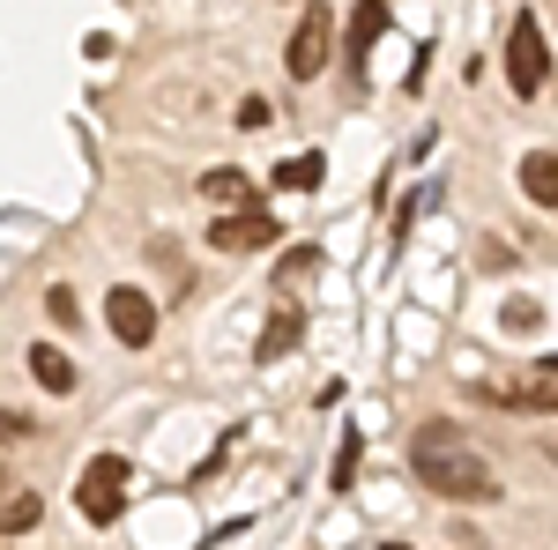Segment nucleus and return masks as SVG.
I'll use <instances>...</instances> for the list:
<instances>
[{
  "label": "nucleus",
  "instance_id": "11",
  "mask_svg": "<svg viewBox=\"0 0 558 550\" xmlns=\"http://www.w3.org/2000/svg\"><path fill=\"white\" fill-rule=\"evenodd\" d=\"M380 30H387V8L380 0H357V8H350V68H365V52H373Z\"/></svg>",
  "mask_w": 558,
  "mask_h": 550
},
{
  "label": "nucleus",
  "instance_id": "5",
  "mask_svg": "<svg viewBox=\"0 0 558 550\" xmlns=\"http://www.w3.org/2000/svg\"><path fill=\"white\" fill-rule=\"evenodd\" d=\"M105 328L128 342V350H149L157 342V297L120 283V291H105Z\"/></svg>",
  "mask_w": 558,
  "mask_h": 550
},
{
  "label": "nucleus",
  "instance_id": "1",
  "mask_svg": "<svg viewBox=\"0 0 558 550\" xmlns=\"http://www.w3.org/2000/svg\"><path fill=\"white\" fill-rule=\"evenodd\" d=\"M410 468H417V484H425V491L454 499V506H492V499H499L492 462L476 454L454 424H425V431L410 439Z\"/></svg>",
  "mask_w": 558,
  "mask_h": 550
},
{
  "label": "nucleus",
  "instance_id": "19",
  "mask_svg": "<svg viewBox=\"0 0 558 550\" xmlns=\"http://www.w3.org/2000/svg\"><path fill=\"white\" fill-rule=\"evenodd\" d=\"M387 550H410V543H387Z\"/></svg>",
  "mask_w": 558,
  "mask_h": 550
},
{
  "label": "nucleus",
  "instance_id": "18",
  "mask_svg": "<svg viewBox=\"0 0 558 550\" xmlns=\"http://www.w3.org/2000/svg\"><path fill=\"white\" fill-rule=\"evenodd\" d=\"M0 439H31V417H15V410H8V417H0Z\"/></svg>",
  "mask_w": 558,
  "mask_h": 550
},
{
  "label": "nucleus",
  "instance_id": "12",
  "mask_svg": "<svg viewBox=\"0 0 558 550\" xmlns=\"http://www.w3.org/2000/svg\"><path fill=\"white\" fill-rule=\"evenodd\" d=\"M202 194H209V201H223V216L231 209H254V179H246V171H202Z\"/></svg>",
  "mask_w": 558,
  "mask_h": 550
},
{
  "label": "nucleus",
  "instance_id": "17",
  "mask_svg": "<svg viewBox=\"0 0 558 550\" xmlns=\"http://www.w3.org/2000/svg\"><path fill=\"white\" fill-rule=\"evenodd\" d=\"M350 476H357V439H343V454H336V491H343Z\"/></svg>",
  "mask_w": 558,
  "mask_h": 550
},
{
  "label": "nucleus",
  "instance_id": "3",
  "mask_svg": "<svg viewBox=\"0 0 558 550\" xmlns=\"http://www.w3.org/2000/svg\"><path fill=\"white\" fill-rule=\"evenodd\" d=\"M328 52H336V15H328V8H305L299 23H291V52H283V75H291V83H320Z\"/></svg>",
  "mask_w": 558,
  "mask_h": 550
},
{
  "label": "nucleus",
  "instance_id": "6",
  "mask_svg": "<svg viewBox=\"0 0 558 550\" xmlns=\"http://www.w3.org/2000/svg\"><path fill=\"white\" fill-rule=\"evenodd\" d=\"M283 239V223L268 209H231V216H216L209 223V246L216 254H260V246H276Z\"/></svg>",
  "mask_w": 558,
  "mask_h": 550
},
{
  "label": "nucleus",
  "instance_id": "16",
  "mask_svg": "<svg viewBox=\"0 0 558 550\" xmlns=\"http://www.w3.org/2000/svg\"><path fill=\"white\" fill-rule=\"evenodd\" d=\"M45 313H52L60 328H83V320H75V291H68V283H52V291H45Z\"/></svg>",
  "mask_w": 558,
  "mask_h": 550
},
{
  "label": "nucleus",
  "instance_id": "4",
  "mask_svg": "<svg viewBox=\"0 0 558 550\" xmlns=\"http://www.w3.org/2000/svg\"><path fill=\"white\" fill-rule=\"evenodd\" d=\"M507 83H514V97H536V89L551 83V45H544L536 15H521L514 30H507Z\"/></svg>",
  "mask_w": 558,
  "mask_h": 550
},
{
  "label": "nucleus",
  "instance_id": "15",
  "mask_svg": "<svg viewBox=\"0 0 558 550\" xmlns=\"http://www.w3.org/2000/svg\"><path fill=\"white\" fill-rule=\"evenodd\" d=\"M499 320H507L514 335H536V328H544V305H536V297H514V305H507Z\"/></svg>",
  "mask_w": 558,
  "mask_h": 550
},
{
  "label": "nucleus",
  "instance_id": "8",
  "mask_svg": "<svg viewBox=\"0 0 558 550\" xmlns=\"http://www.w3.org/2000/svg\"><path fill=\"white\" fill-rule=\"evenodd\" d=\"M521 194L536 209H558V149H529L521 157Z\"/></svg>",
  "mask_w": 558,
  "mask_h": 550
},
{
  "label": "nucleus",
  "instance_id": "14",
  "mask_svg": "<svg viewBox=\"0 0 558 550\" xmlns=\"http://www.w3.org/2000/svg\"><path fill=\"white\" fill-rule=\"evenodd\" d=\"M320 179H328L320 149H305V157H291V164H276V194H313Z\"/></svg>",
  "mask_w": 558,
  "mask_h": 550
},
{
  "label": "nucleus",
  "instance_id": "7",
  "mask_svg": "<svg viewBox=\"0 0 558 550\" xmlns=\"http://www.w3.org/2000/svg\"><path fill=\"white\" fill-rule=\"evenodd\" d=\"M492 410H529V417H558V380H476Z\"/></svg>",
  "mask_w": 558,
  "mask_h": 550
},
{
  "label": "nucleus",
  "instance_id": "10",
  "mask_svg": "<svg viewBox=\"0 0 558 550\" xmlns=\"http://www.w3.org/2000/svg\"><path fill=\"white\" fill-rule=\"evenodd\" d=\"M31 380H38L45 394H75V380H83V372L68 365V350H52V342H38V350H31Z\"/></svg>",
  "mask_w": 558,
  "mask_h": 550
},
{
  "label": "nucleus",
  "instance_id": "9",
  "mask_svg": "<svg viewBox=\"0 0 558 550\" xmlns=\"http://www.w3.org/2000/svg\"><path fill=\"white\" fill-rule=\"evenodd\" d=\"M299 342H305V320H299V305H283V313H276V320H268V328H260L254 357H260V365H276V357H291V350H299Z\"/></svg>",
  "mask_w": 558,
  "mask_h": 550
},
{
  "label": "nucleus",
  "instance_id": "2",
  "mask_svg": "<svg viewBox=\"0 0 558 550\" xmlns=\"http://www.w3.org/2000/svg\"><path fill=\"white\" fill-rule=\"evenodd\" d=\"M75 506H83V521H120L128 513V462L120 454H97V462H83V484H75Z\"/></svg>",
  "mask_w": 558,
  "mask_h": 550
},
{
  "label": "nucleus",
  "instance_id": "13",
  "mask_svg": "<svg viewBox=\"0 0 558 550\" xmlns=\"http://www.w3.org/2000/svg\"><path fill=\"white\" fill-rule=\"evenodd\" d=\"M38 521H45L38 491H8V499H0V536H31Z\"/></svg>",
  "mask_w": 558,
  "mask_h": 550
}]
</instances>
